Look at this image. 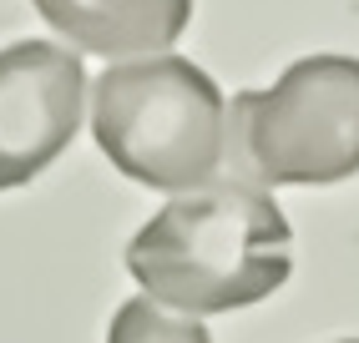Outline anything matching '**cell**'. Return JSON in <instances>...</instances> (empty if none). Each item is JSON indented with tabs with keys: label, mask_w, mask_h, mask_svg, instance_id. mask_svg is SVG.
Masks as SVG:
<instances>
[{
	"label": "cell",
	"mask_w": 359,
	"mask_h": 343,
	"mask_svg": "<svg viewBox=\"0 0 359 343\" xmlns=\"http://www.w3.org/2000/svg\"><path fill=\"white\" fill-rule=\"evenodd\" d=\"M294 227L253 182H212L172 197L127 242V273L152 303L187 318L248 308L289 283Z\"/></svg>",
	"instance_id": "obj_1"
},
{
	"label": "cell",
	"mask_w": 359,
	"mask_h": 343,
	"mask_svg": "<svg viewBox=\"0 0 359 343\" xmlns=\"http://www.w3.org/2000/svg\"><path fill=\"white\" fill-rule=\"evenodd\" d=\"M91 132L116 172L177 197L212 187L228 162L223 91L182 56L107 66L91 91Z\"/></svg>",
	"instance_id": "obj_2"
},
{
	"label": "cell",
	"mask_w": 359,
	"mask_h": 343,
	"mask_svg": "<svg viewBox=\"0 0 359 343\" xmlns=\"http://www.w3.org/2000/svg\"><path fill=\"white\" fill-rule=\"evenodd\" d=\"M228 162L253 187H324L359 172V61L304 56L273 86L238 91Z\"/></svg>",
	"instance_id": "obj_3"
},
{
	"label": "cell",
	"mask_w": 359,
	"mask_h": 343,
	"mask_svg": "<svg viewBox=\"0 0 359 343\" xmlns=\"http://www.w3.org/2000/svg\"><path fill=\"white\" fill-rule=\"evenodd\" d=\"M86 71L76 51L15 41L0 51V192L41 177L81 127Z\"/></svg>",
	"instance_id": "obj_4"
},
{
	"label": "cell",
	"mask_w": 359,
	"mask_h": 343,
	"mask_svg": "<svg viewBox=\"0 0 359 343\" xmlns=\"http://www.w3.org/2000/svg\"><path fill=\"white\" fill-rule=\"evenodd\" d=\"M41 20L91 56H167L187 20L193 0H36Z\"/></svg>",
	"instance_id": "obj_5"
},
{
	"label": "cell",
	"mask_w": 359,
	"mask_h": 343,
	"mask_svg": "<svg viewBox=\"0 0 359 343\" xmlns=\"http://www.w3.org/2000/svg\"><path fill=\"white\" fill-rule=\"evenodd\" d=\"M107 343H212L203 323H182V318H167L152 298H132L116 308Z\"/></svg>",
	"instance_id": "obj_6"
},
{
	"label": "cell",
	"mask_w": 359,
	"mask_h": 343,
	"mask_svg": "<svg viewBox=\"0 0 359 343\" xmlns=\"http://www.w3.org/2000/svg\"><path fill=\"white\" fill-rule=\"evenodd\" d=\"M344 343H359V338H344Z\"/></svg>",
	"instance_id": "obj_7"
}]
</instances>
